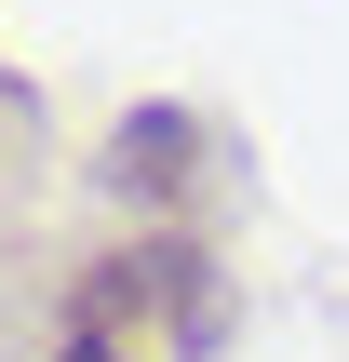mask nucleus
<instances>
[{
	"label": "nucleus",
	"mask_w": 349,
	"mask_h": 362,
	"mask_svg": "<svg viewBox=\"0 0 349 362\" xmlns=\"http://www.w3.org/2000/svg\"><path fill=\"white\" fill-rule=\"evenodd\" d=\"M67 336L108 349V362H188V349H215V255L175 242V228L94 255L81 296H67Z\"/></svg>",
	"instance_id": "nucleus-1"
},
{
	"label": "nucleus",
	"mask_w": 349,
	"mask_h": 362,
	"mask_svg": "<svg viewBox=\"0 0 349 362\" xmlns=\"http://www.w3.org/2000/svg\"><path fill=\"white\" fill-rule=\"evenodd\" d=\"M54 362H108V349H81V336H67V349H54Z\"/></svg>",
	"instance_id": "nucleus-2"
}]
</instances>
